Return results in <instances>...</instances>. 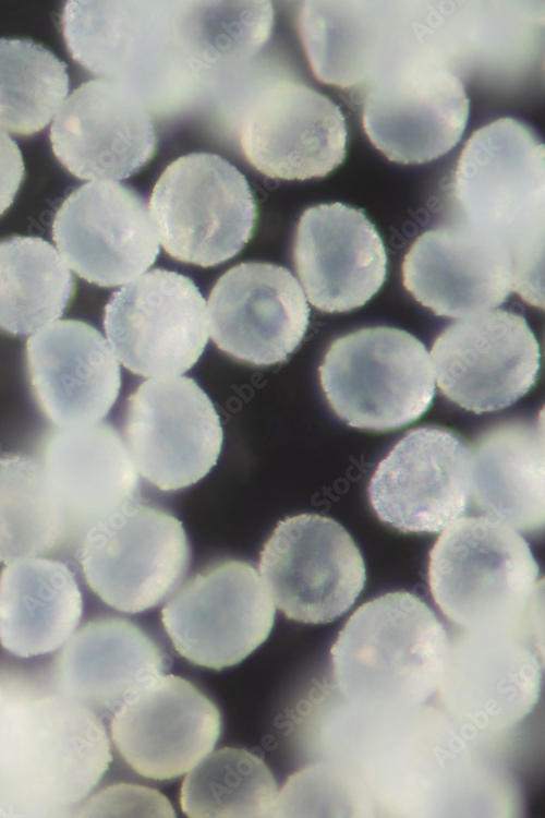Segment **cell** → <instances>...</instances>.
I'll return each instance as SVG.
<instances>
[{
	"instance_id": "6da1fadb",
	"label": "cell",
	"mask_w": 545,
	"mask_h": 818,
	"mask_svg": "<svg viewBox=\"0 0 545 818\" xmlns=\"http://www.w3.org/2000/svg\"><path fill=\"white\" fill-rule=\"evenodd\" d=\"M544 144L526 124L500 118L465 142L450 179V216L504 245L519 292L544 305Z\"/></svg>"
},
{
	"instance_id": "4316f807",
	"label": "cell",
	"mask_w": 545,
	"mask_h": 818,
	"mask_svg": "<svg viewBox=\"0 0 545 818\" xmlns=\"http://www.w3.org/2000/svg\"><path fill=\"white\" fill-rule=\"evenodd\" d=\"M471 501L513 529L544 527V423L510 420L482 433L471 448Z\"/></svg>"
},
{
	"instance_id": "5b68a950",
	"label": "cell",
	"mask_w": 545,
	"mask_h": 818,
	"mask_svg": "<svg viewBox=\"0 0 545 818\" xmlns=\"http://www.w3.org/2000/svg\"><path fill=\"white\" fill-rule=\"evenodd\" d=\"M318 372L330 408L356 429L402 428L419 419L435 395L425 346L395 327H366L336 339Z\"/></svg>"
},
{
	"instance_id": "277c9868",
	"label": "cell",
	"mask_w": 545,
	"mask_h": 818,
	"mask_svg": "<svg viewBox=\"0 0 545 818\" xmlns=\"http://www.w3.org/2000/svg\"><path fill=\"white\" fill-rule=\"evenodd\" d=\"M362 125L388 160L420 165L460 141L470 100L460 79L411 39L360 89Z\"/></svg>"
},
{
	"instance_id": "e0dca14e",
	"label": "cell",
	"mask_w": 545,
	"mask_h": 818,
	"mask_svg": "<svg viewBox=\"0 0 545 818\" xmlns=\"http://www.w3.org/2000/svg\"><path fill=\"white\" fill-rule=\"evenodd\" d=\"M53 154L82 180L126 179L150 161L156 133L138 91L120 81L96 79L75 88L50 129Z\"/></svg>"
},
{
	"instance_id": "2e32d148",
	"label": "cell",
	"mask_w": 545,
	"mask_h": 818,
	"mask_svg": "<svg viewBox=\"0 0 545 818\" xmlns=\"http://www.w3.org/2000/svg\"><path fill=\"white\" fill-rule=\"evenodd\" d=\"M220 731L215 703L172 674H160L132 693L110 722L123 760L140 775L160 781L192 770L213 751Z\"/></svg>"
},
{
	"instance_id": "836d02e7",
	"label": "cell",
	"mask_w": 545,
	"mask_h": 818,
	"mask_svg": "<svg viewBox=\"0 0 545 818\" xmlns=\"http://www.w3.org/2000/svg\"><path fill=\"white\" fill-rule=\"evenodd\" d=\"M197 5L184 8L179 31L183 47L198 63L250 57L270 36L274 23L270 1H202Z\"/></svg>"
},
{
	"instance_id": "8d00e7d4",
	"label": "cell",
	"mask_w": 545,
	"mask_h": 818,
	"mask_svg": "<svg viewBox=\"0 0 545 818\" xmlns=\"http://www.w3.org/2000/svg\"><path fill=\"white\" fill-rule=\"evenodd\" d=\"M9 695L0 685V741L4 727Z\"/></svg>"
},
{
	"instance_id": "7c38bea8",
	"label": "cell",
	"mask_w": 545,
	"mask_h": 818,
	"mask_svg": "<svg viewBox=\"0 0 545 818\" xmlns=\"http://www.w3.org/2000/svg\"><path fill=\"white\" fill-rule=\"evenodd\" d=\"M125 445L136 471L161 491L203 479L217 464L223 433L218 412L185 376L154 377L128 398Z\"/></svg>"
},
{
	"instance_id": "d590c367",
	"label": "cell",
	"mask_w": 545,
	"mask_h": 818,
	"mask_svg": "<svg viewBox=\"0 0 545 818\" xmlns=\"http://www.w3.org/2000/svg\"><path fill=\"white\" fill-rule=\"evenodd\" d=\"M24 161L19 145L0 129V215L13 203L24 178Z\"/></svg>"
},
{
	"instance_id": "30bf717a",
	"label": "cell",
	"mask_w": 545,
	"mask_h": 818,
	"mask_svg": "<svg viewBox=\"0 0 545 818\" xmlns=\"http://www.w3.org/2000/svg\"><path fill=\"white\" fill-rule=\"evenodd\" d=\"M275 603L256 568L226 560L190 578L161 610L175 651L213 670L235 665L268 637Z\"/></svg>"
},
{
	"instance_id": "e575fe53",
	"label": "cell",
	"mask_w": 545,
	"mask_h": 818,
	"mask_svg": "<svg viewBox=\"0 0 545 818\" xmlns=\"http://www.w3.org/2000/svg\"><path fill=\"white\" fill-rule=\"evenodd\" d=\"M96 801V809L119 811L125 816H175L169 801L157 790L135 785L118 784L105 790Z\"/></svg>"
},
{
	"instance_id": "5bb4252c",
	"label": "cell",
	"mask_w": 545,
	"mask_h": 818,
	"mask_svg": "<svg viewBox=\"0 0 545 818\" xmlns=\"http://www.w3.org/2000/svg\"><path fill=\"white\" fill-rule=\"evenodd\" d=\"M471 448L437 426L408 431L378 464L368 484L380 521L401 532H439L471 502Z\"/></svg>"
},
{
	"instance_id": "1f68e13d",
	"label": "cell",
	"mask_w": 545,
	"mask_h": 818,
	"mask_svg": "<svg viewBox=\"0 0 545 818\" xmlns=\"http://www.w3.org/2000/svg\"><path fill=\"white\" fill-rule=\"evenodd\" d=\"M277 783L267 765L242 748L209 753L183 780L180 805L192 818L272 817Z\"/></svg>"
},
{
	"instance_id": "ac0fdd59",
	"label": "cell",
	"mask_w": 545,
	"mask_h": 818,
	"mask_svg": "<svg viewBox=\"0 0 545 818\" xmlns=\"http://www.w3.org/2000/svg\"><path fill=\"white\" fill-rule=\"evenodd\" d=\"M215 345L256 366L288 360L303 340L310 306L287 268L259 262L235 265L219 277L208 298Z\"/></svg>"
},
{
	"instance_id": "f546056e",
	"label": "cell",
	"mask_w": 545,
	"mask_h": 818,
	"mask_svg": "<svg viewBox=\"0 0 545 818\" xmlns=\"http://www.w3.org/2000/svg\"><path fill=\"white\" fill-rule=\"evenodd\" d=\"M74 293L61 254L39 237L0 241V328L26 336L59 318Z\"/></svg>"
},
{
	"instance_id": "603a6c76",
	"label": "cell",
	"mask_w": 545,
	"mask_h": 818,
	"mask_svg": "<svg viewBox=\"0 0 545 818\" xmlns=\"http://www.w3.org/2000/svg\"><path fill=\"white\" fill-rule=\"evenodd\" d=\"M34 396L59 428L99 422L114 405L121 371L108 341L93 326L60 320L27 339Z\"/></svg>"
},
{
	"instance_id": "d4e9b609",
	"label": "cell",
	"mask_w": 545,
	"mask_h": 818,
	"mask_svg": "<svg viewBox=\"0 0 545 818\" xmlns=\"http://www.w3.org/2000/svg\"><path fill=\"white\" fill-rule=\"evenodd\" d=\"M171 660L137 625L119 617L89 621L56 660L62 695L95 713L114 712L132 693L164 674Z\"/></svg>"
},
{
	"instance_id": "44dd1931",
	"label": "cell",
	"mask_w": 545,
	"mask_h": 818,
	"mask_svg": "<svg viewBox=\"0 0 545 818\" xmlns=\"http://www.w3.org/2000/svg\"><path fill=\"white\" fill-rule=\"evenodd\" d=\"M536 631L464 630L450 645L439 684L445 706L482 729L516 724L538 700L542 666Z\"/></svg>"
},
{
	"instance_id": "d6a6232c",
	"label": "cell",
	"mask_w": 545,
	"mask_h": 818,
	"mask_svg": "<svg viewBox=\"0 0 545 818\" xmlns=\"http://www.w3.org/2000/svg\"><path fill=\"white\" fill-rule=\"evenodd\" d=\"M70 88L66 64L29 39H0V129L33 135L51 121Z\"/></svg>"
},
{
	"instance_id": "f1b7e54d",
	"label": "cell",
	"mask_w": 545,
	"mask_h": 818,
	"mask_svg": "<svg viewBox=\"0 0 545 818\" xmlns=\"http://www.w3.org/2000/svg\"><path fill=\"white\" fill-rule=\"evenodd\" d=\"M83 598L72 570L62 562L29 557L0 573V645L29 658L53 652L73 635Z\"/></svg>"
},
{
	"instance_id": "cb8c5ba5",
	"label": "cell",
	"mask_w": 545,
	"mask_h": 818,
	"mask_svg": "<svg viewBox=\"0 0 545 818\" xmlns=\"http://www.w3.org/2000/svg\"><path fill=\"white\" fill-rule=\"evenodd\" d=\"M169 1H66L61 16L68 50L102 79L135 88L140 74L158 69L179 38Z\"/></svg>"
},
{
	"instance_id": "8fae6325",
	"label": "cell",
	"mask_w": 545,
	"mask_h": 818,
	"mask_svg": "<svg viewBox=\"0 0 545 818\" xmlns=\"http://www.w3.org/2000/svg\"><path fill=\"white\" fill-rule=\"evenodd\" d=\"M104 328L114 357L144 377L178 376L190 370L208 340L205 299L193 280L156 268L114 291Z\"/></svg>"
},
{
	"instance_id": "83f0119b",
	"label": "cell",
	"mask_w": 545,
	"mask_h": 818,
	"mask_svg": "<svg viewBox=\"0 0 545 818\" xmlns=\"http://www.w3.org/2000/svg\"><path fill=\"white\" fill-rule=\"evenodd\" d=\"M41 462L68 522L73 517L93 525L136 498L138 472L124 440L108 423L53 431Z\"/></svg>"
},
{
	"instance_id": "3957f363",
	"label": "cell",
	"mask_w": 545,
	"mask_h": 818,
	"mask_svg": "<svg viewBox=\"0 0 545 818\" xmlns=\"http://www.w3.org/2000/svg\"><path fill=\"white\" fill-rule=\"evenodd\" d=\"M428 585L463 630H541L543 579L530 544L489 516L460 517L429 551Z\"/></svg>"
},
{
	"instance_id": "8992f818",
	"label": "cell",
	"mask_w": 545,
	"mask_h": 818,
	"mask_svg": "<svg viewBox=\"0 0 545 818\" xmlns=\"http://www.w3.org/2000/svg\"><path fill=\"white\" fill-rule=\"evenodd\" d=\"M148 210L167 254L201 267L235 256L257 217L244 175L211 153H191L170 163L153 188Z\"/></svg>"
},
{
	"instance_id": "ffe728a7",
	"label": "cell",
	"mask_w": 545,
	"mask_h": 818,
	"mask_svg": "<svg viewBox=\"0 0 545 818\" xmlns=\"http://www.w3.org/2000/svg\"><path fill=\"white\" fill-rule=\"evenodd\" d=\"M402 279L419 303L448 317L492 310L518 293L507 249L452 216L415 239L403 258Z\"/></svg>"
},
{
	"instance_id": "52a82bcc",
	"label": "cell",
	"mask_w": 545,
	"mask_h": 818,
	"mask_svg": "<svg viewBox=\"0 0 545 818\" xmlns=\"http://www.w3.org/2000/svg\"><path fill=\"white\" fill-rule=\"evenodd\" d=\"M78 554L89 588L107 605L132 614L169 597L191 560L182 522L136 501L93 524Z\"/></svg>"
},
{
	"instance_id": "4dcf8cb0",
	"label": "cell",
	"mask_w": 545,
	"mask_h": 818,
	"mask_svg": "<svg viewBox=\"0 0 545 818\" xmlns=\"http://www.w3.org/2000/svg\"><path fill=\"white\" fill-rule=\"evenodd\" d=\"M68 517L41 461L21 454L0 456V563L52 550Z\"/></svg>"
},
{
	"instance_id": "484cf974",
	"label": "cell",
	"mask_w": 545,
	"mask_h": 818,
	"mask_svg": "<svg viewBox=\"0 0 545 818\" xmlns=\"http://www.w3.org/2000/svg\"><path fill=\"white\" fill-rule=\"evenodd\" d=\"M382 1H303L299 33L316 79L362 88L412 35Z\"/></svg>"
},
{
	"instance_id": "9a60e30c",
	"label": "cell",
	"mask_w": 545,
	"mask_h": 818,
	"mask_svg": "<svg viewBox=\"0 0 545 818\" xmlns=\"http://www.w3.org/2000/svg\"><path fill=\"white\" fill-rule=\"evenodd\" d=\"M52 238L68 266L100 287L132 281L159 254L145 200L116 181H90L70 193L53 217Z\"/></svg>"
},
{
	"instance_id": "ba28073f",
	"label": "cell",
	"mask_w": 545,
	"mask_h": 818,
	"mask_svg": "<svg viewBox=\"0 0 545 818\" xmlns=\"http://www.w3.org/2000/svg\"><path fill=\"white\" fill-rule=\"evenodd\" d=\"M258 569L275 605L305 624L342 616L366 581L363 556L350 533L318 514L281 519L261 551Z\"/></svg>"
},
{
	"instance_id": "7402d4cb",
	"label": "cell",
	"mask_w": 545,
	"mask_h": 818,
	"mask_svg": "<svg viewBox=\"0 0 545 818\" xmlns=\"http://www.w3.org/2000/svg\"><path fill=\"white\" fill-rule=\"evenodd\" d=\"M293 261L308 301L327 313L364 305L387 274L386 250L374 224L363 209L339 202L303 212Z\"/></svg>"
},
{
	"instance_id": "7a4b0ae2",
	"label": "cell",
	"mask_w": 545,
	"mask_h": 818,
	"mask_svg": "<svg viewBox=\"0 0 545 818\" xmlns=\"http://www.w3.org/2000/svg\"><path fill=\"white\" fill-rule=\"evenodd\" d=\"M450 642L431 608L407 591L358 608L330 649L337 687L353 705L400 711L439 687Z\"/></svg>"
},
{
	"instance_id": "4fadbf2b",
	"label": "cell",
	"mask_w": 545,
	"mask_h": 818,
	"mask_svg": "<svg viewBox=\"0 0 545 818\" xmlns=\"http://www.w3.org/2000/svg\"><path fill=\"white\" fill-rule=\"evenodd\" d=\"M431 356L443 395L477 414L513 405L534 386L541 368L540 345L526 320L500 309L449 325Z\"/></svg>"
},
{
	"instance_id": "9c48e42d",
	"label": "cell",
	"mask_w": 545,
	"mask_h": 818,
	"mask_svg": "<svg viewBox=\"0 0 545 818\" xmlns=\"http://www.w3.org/2000/svg\"><path fill=\"white\" fill-rule=\"evenodd\" d=\"M97 713L60 694L24 697L11 759V796L35 805L81 801L112 760Z\"/></svg>"
},
{
	"instance_id": "d6986e66",
	"label": "cell",
	"mask_w": 545,
	"mask_h": 818,
	"mask_svg": "<svg viewBox=\"0 0 545 818\" xmlns=\"http://www.w3.org/2000/svg\"><path fill=\"white\" fill-rule=\"evenodd\" d=\"M348 127L340 107L294 81H280L245 115L240 143L261 173L282 180L323 178L347 155Z\"/></svg>"
}]
</instances>
